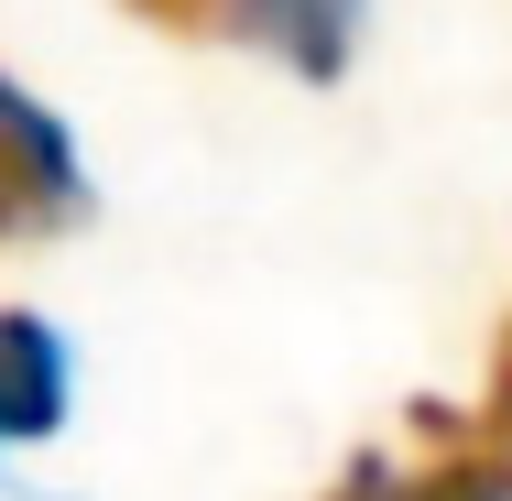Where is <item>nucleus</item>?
<instances>
[{"instance_id": "4", "label": "nucleus", "mask_w": 512, "mask_h": 501, "mask_svg": "<svg viewBox=\"0 0 512 501\" xmlns=\"http://www.w3.org/2000/svg\"><path fill=\"white\" fill-rule=\"evenodd\" d=\"M480 436L502 447V469H512V327H502V349H491V414H480Z\"/></svg>"}, {"instance_id": "1", "label": "nucleus", "mask_w": 512, "mask_h": 501, "mask_svg": "<svg viewBox=\"0 0 512 501\" xmlns=\"http://www.w3.org/2000/svg\"><path fill=\"white\" fill-rule=\"evenodd\" d=\"M88 218V164L66 142V120L0 77V240H55Z\"/></svg>"}, {"instance_id": "2", "label": "nucleus", "mask_w": 512, "mask_h": 501, "mask_svg": "<svg viewBox=\"0 0 512 501\" xmlns=\"http://www.w3.org/2000/svg\"><path fill=\"white\" fill-rule=\"evenodd\" d=\"M66 425V338L22 305H0V447H33Z\"/></svg>"}, {"instance_id": "3", "label": "nucleus", "mask_w": 512, "mask_h": 501, "mask_svg": "<svg viewBox=\"0 0 512 501\" xmlns=\"http://www.w3.org/2000/svg\"><path fill=\"white\" fill-rule=\"evenodd\" d=\"M120 11H142L175 44H273L295 0H120Z\"/></svg>"}]
</instances>
